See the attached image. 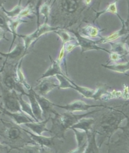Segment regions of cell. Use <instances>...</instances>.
Masks as SVG:
<instances>
[{
	"instance_id": "6da1fadb",
	"label": "cell",
	"mask_w": 129,
	"mask_h": 153,
	"mask_svg": "<svg viewBox=\"0 0 129 153\" xmlns=\"http://www.w3.org/2000/svg\"><path fill=\"white\" fill-rule=\"evenodd\" d=\"M0 88L2 90L4 108L11 112H20L22 111L19 101L18 94L16 91L9 90L7 87H4L0 82Z\"/></svg>"
},
{
	"instance_id": "7a4b0ae2",
	"label": "cell",
	"mask_w": 129,
	"mask_h": 153,
	"mask_svg": "<svg viewBox=\"0 0 129 153\" xmlns=\"http://www.w3.org/2000/svg\"><path fill=\"white\" fill-rule=\"evenodd\" d=\"M97 111H98L94 110L82 115H74L73 112H71V111H68L67 113H63L62 114H57L55 115L56 120L58 122V125L60 126L61 131L63 132V134H64V131L72 127L80 119L86 117L87 115L96 113Z\"/></svg>"
},
{
	"instance_id": "3957f363",
	"label": "cell",
	"mask_w": 129,
	"mask_h": 153,
	"mask_svg": "<svg viewBox=\"0 0 129 153\" xmlns=\"http://www.w3.org/2000/svg\"><path fill=\"white\" fill-rule=\"evenodd\" d=\"M61 28L60 27H52L48 24V23H44L41 25H38V28L36 30L32 32L31 34L28 35H19L18 36L22 38L23 40V44L25 45L26 51H27L29 47L31 45V44L37 40L39 37H40L42 35L49 33L51 32H55L58 29Z\"/></svg>"
},
{
	"instance_id": "277c9868",
	"label": "cell",
	"mask_w": 129,
	"mask_h": 153,
	"mask_svg": "<svg viewBox=\"0 0 129 153\" xmlns=\"http://www.w3.org/2000/svg\"><path fill=\"white\" fill-rule=\"evenodd\" d=\"M72 32L74 34L76 39H77L78 41L79 46L81 48L82 53L89 51H92V50L103 51L108 53L109 54L111 53L110 51H108L98 45L99 44H100L99 40H94L92 39H89L85 36H83V35H82L80 33L78 32H74L73 30H72Z\"/></svg>"
},
{
	"instance_id": "5b68a950",
	"label": "cell",
	"mask_w": 129,
	"mask_h": 153,
	"mask_svg": "<svg viewBox=\"0 0 129 153\" xmlns=\"http://www.w3.org/2000/svg\"><path fill=\"white\" fill-rule=\"evenodd\" d=\"M53 106H56V107L60 108L65 109L68 111H71V112H75V111H87L89 108L92 107H100L108 108L107 107H106V106L103 105H88L82 100H75L73 102L67 104L66 105H58L53 103Z\"/></svg>"
},
{
	"instance_id": "8992f818",
	"label": "cell",
	"mask_w": 129,
	"mask_h": 153,
	"mask_svg": "<svg viewBox=\"0 0 129 153\" xmlns=\"http://www.w3.org/2000/svg\"><path fill=\"white\" fill-rule=\"evenodd\" d=\"M4 85L9 90H15L19 91L23 95H26V93L23 90V85L20 84L17 80L16 73L14 74L9 71H6L4 74V76L3 78Z\"/></svg>"
},
{
	"instance_id": "52a82bcc",
	"label": "cell",
	"mask_w": 129,
	"mask_h": 153,
	"mask_svg": "<svg viewBox=\"0 0 129 153\" xmlns=\"http://www.w3.org/2000/svg\"><path fill=\"white\" fill-rule=\"evenodd\" d=\"M120 20L122 22V27L121 29H120L119 30L116 31L111 34L108 35L106 37H102L100 39H99V42H100V44H104V43H110L111 42H115L116 40H118L119 38L125 36V35H127L129 34V28L127 27L126 25L125 22L123 20L120 16L119 15H117Z\"/></svg>"
},
{
	"instance_id": "ba28073f",
	"label": "cell",
	"mask_w": 129,
	"mask_h": 153,
	"mask_svg": "<svg viewBox=\"0 0 129 153\" xmlns=\"http://www.w3.org/2000/svg\"><path fill=\"white\" fill-rule=\"evenodd\" d=\"M2 112L9 116L15 122L16 124L18 126L21 124H25V123L28 122H36V120H34V119L31 118V117H29L28 115H27L24 112H23V111H20V112H11V111L5 109L4 107H2Z\"/></svg>"
},
{
	"instance_id": "9c48e42d",
	"label": "cell",
	"mask_w": 129,
	"mask_h": 153,
	"mask_svg": "<svg viewBox=\"0 0 129 153\" xmlns=\"http://www.w3.org/2000/svg\"><path fill=\"white\" fill-rule=\"evenodd\" d=\"M28 93L26 94V95L28 97L29 101H30L31 107L32 110V112L36 117V119L38 121L43 120V110L40 107V106L37 100V99L34 95V90L33 88L31 87L28 90Z\"/></svg>"
},
{
	"instance_id": "30bf717a",
	"label": "cell",
	"mask_w": 129,
	"mask_h": 153,
	"mask_svg": "<svg viewBox=\"0 0 129 153\" xmlns=\"http://www.w3.org/2000/svg\"><path fill=\"white\" fill-rule=\"evenodd\" d=\"M75 134L76 139L77 142V148L72 152H85L86 149L88 146V135L84 131L80 130V129L72 128Z\"/></svg>"
},
{
	"instance_id": "8fae6325",
	"label": "cell",
	"mask_w": 129,
	"mask_h": 153,
	"mask_svg": "<svg viewBox=\"0 0 129 153\" xmlns=\"http://www.w3.org/2000/svg\"><path fill=\"white\" fill-rule=\"evenodd\" d=\"M26 51L24 44H22L21 43H18L15 48L12 50L10 51L8 53H3L0 52V55L6 57V61L12 60V61H19L20 59H22L26 54Z\"/></svg>"
},
{
	"instance_id": "7c38bea8",
	"label": "cell",
	"mask_w": 129,
	"mask_h": 153,
	"mask_svg": "<svg viewBox=\"0 0 129 153\" xmlns=\"http://www.w3.org/2000/svg\"><path fill=\"white\" fill-rule=\"evenodd\" d=\"M50 119V117L48 119L39 122H28L25 123V126L29 128L35 134L39 135V136H42V133L43 132H50L48 128L46 127V125Z\"/></svg>"
},
{
	"instance_id": "4fadbf2b",
	"label": "cell",
	"mask_w": 129,
	"mask_h": 153,
	"mask_svg": "<svg viewBox=\"0 0 129 153\" xmlns=\"http://www.w3.org/2000/svg\"><path fill=\"white\" fill-rule=\"evenodd\" d=\"M50 58L51 62L50 68L46 71V72L45 73H44L42 75L41 77L38 79V81H39L41 79H44L46 78L53 77V76H56L57 74L64 75L61 69L60 64L59 62H58L56 60L52 59L51 56H50Z\"/></svg>"
},
{
	"instance_id": "5bb4252c",
	"label": "cell",
	"mask_w": 129,
	"mask_h": 153,
	"mask_svg": "<svg viewBox=\"0 0 129 153\" xmlns=\"http://www.w3.org/2000/svg\"><path fill=\"white\" fill-rule=\"evenodd\" d=\"M59 84L52 80H49L48 79H44L40 81V84L38 87L37 93L42 96H45L55 88L58 87Z\"/></svg>"
},
{
	"instance_id": "9a60e30c",
	"label": "cell",
	"mask_w": 129,
	"mask_h": 153,
	"mask_svg": "<svg viewBox=\"0 0 129 153\" xmlns=\"http://www.w3.org/2000/svg\"><path fill=\"white\" fill-rule=\"evenodd\" d=\"M34 95L43 110V114L46 115L48 113H53L55 115L58 114L56 111L52 108L53 103H51L48 99H46L44 96L39 95L36 91H34Z\"/></svg>"
},
{
	"instance_id": "2e32d148",
	"label": "cell",
	"mask_w": 129,
	"mask_h": 153,
	"mask_svg": "<svg viewBox=\"0 0 129 153\" xmlns=\"http://www.w3.org/2000/svg\"><path fill=\"white\" fill-rule=\"evenodd\" d=\"M26 133H27L31 138L36 141V142L40 146V147H51L53 145V142L55 140L54 137H46L44 136H39V135L35 134L34 133H31L26 130H23Z\"/></svg>"
},
{
	"instance_id": "e0dca14e",
	"label": "cell",
	"mask_w": 129,
	"mask_h": 153,
	"mask_svg": "<svg viewBox=\"0 0 129 153\" xmlns=\"http://www.w3.org/2000/svg\"><path fill=\"white\" fill-rule=\"evenodd\" d=\"M103 30L97 27L92 25H87L84 27L82 28L80 30V34L83 36L88 37L89 39H95V38H102L101 36V32Z\"/></svg>"
},
{
	"instance_id": "ac0fdd59",
	"label": "cell",
	"mask_w": 129,
	"mask_h": 153,
	"mask_svg": "<svg viewBox=\"0 0 129 153\" xmlns=\"http://www.w3.org/2000/svg\"><path fill=\"white\" fill-rule=\"evenodd\" d=\"M27 23V21H26L24 20H23V19L22 18H19V17H16L15 18V19H9V27L11 30V33H12L14 35V39H13V41L11 42V46L9 49V51H10L11 49V48L14 45V43L15 42V40L16 38V37L18 36V34H17V29H18V27H19L20 25H21L22 23Z\"/></svg>"
},
{
	"instance_id": "d6986e66",
	"label": "cell",
	"mask_w": 129,
	"mask_h": 153,
	"mask_svg": "<svg viewBox=\"0 0 129 153\" xmlns=\"http://www.w3.org/2000/svg\"><path fill=\"white\" fill-rule=\"evenodd\" d=\"M94 123V119L93 118H85V117H83L77 123H75L72 127H70V129L72 128L80 129V130H82L86 132L88 135L91 131V127Z\"/></svg>"
},
{
	"instance_id": "ffe728a7",
	"label": "cell",
	"mask_w": 129,
	"mask_h": 153,
	"mask_svg": "<svg viewBox=\"0 0 129 153\" xmlns=\"http://www.w3.org/2000/svg\"><path fill=\"white\" fill-rule=\"evenodd\" d=\"M102 66L105 68L110 69L116 73H122V74H126V72L129 71V61L125 62H120L113 63L111 64H102Z\"/></svg>"
},
{
	"instance_id": "44dd1931",
	"label": "cell",
	"mask_w": 129,
	"mask_h": 153,
	"mask_svg": "<svg viewBox=\"0 0 129 153\" xmlns=\"http://www.w3.org/2000/svg\"><path fill=\"white\" fill-rule=\"evenodd\" d=\"M68 80L72 85L71 89H74L75 90H77L84 98H91V99H94L95 98L96 90L91 89V88H89L80 86L77 85V84H75L74 81H72L71 79H70L69 78H68Z\"/></svg>"
},
{
	"instance_id": "7402d4cb",
	"label": "cell",
	"mask_w": 129,
	"mask_h": 153,
	"mask_svg": "<svg viewBox=\"0 0 129 153\" xmlns=\"http://www.w3.org/2000/svg\"><path fill=\"white\" fill-rule=\"evenodd\" d=\"M111 49V52L117 53L121 56L127 57L128 55V48H127V45L125 42V40L120 41V42H110Z\"/></svg>"
},
{
	"instance_id": "603a6c76",
	"label": "cell",
	"mask_w": 129,
	"mask_h": 153,
	"mask_svg": "<svg viewBox=\"0 0 129 153\" xmlns=\"http://www.w3.org/2000/svg\"><path fill=\"white\" fill-rule=\"evenodd\" d=\"M23 61V58L21 59L20 62L18 63V66H17V68L16 69L15 71V73H16V78L20 84H22L23 86H25L27 90H29L31 88V86H30L28 83V82L25 77L24 74H23V71L22 69V62Z\"/></svg>"
},
{
	"instance_id": "cb8c5ba5",
	"label": "cell",
	"mask_w": 129,
	"mask_h": 153,
	"mask_svg": "<svg viewBox=\"0 0 129 153\" xmlns=\"http://www.w3.org/2000/svg\"><path fill=\"white\" fill-rule=\"evenodd\" d=\"M23 94L20 93V95H18V98H19V101L20 103V108L22 111L23 112H24L25 114H26L27 115H28V116H30L31 118H32L34 120H36V122H39L36 119V117H35L33 112H32V110L31 107V104L27 102L26 101L23 100L22 97H23Z\"/></svg>"
},
{
	"instance_id": "d4e9b609",
	"label": "cell",
	"mask_w": 129,
	"mask_h": 153,
	"mask_svg": "<svg viewBox=\"0 0 129 153\" xmlns=\"http://www.w3.org/2000/svg\"><path fill=\"white\" fill-rule=\"evenodd\" d=\"M23 8V7L21 5V0H20V3L16 6H15V7L10 11L6 10L3 7L2 8V9L4 11V13L6 14V15H7L9 19H15V18L19 17Z\"/></svg>"
},
{
	"instance_id": "484cf974",
	"label": "cell",
	"mask_w": 129,
	"mask_h": 153,
	"mask_svg": "<svg viewBox=\"0 0 129 153\" xmlns=\"http://www.w3.org/2000/svg\"><path fill=\"white\" fill-rule=\"evenodd\" d=\"M55 33H56L58 36H59L62 41V45L65 44L66 43L70 42V41L74 40H76V37L72 36L70 34V33L68 31L62 30L61 28L58 29V30L53 32Z\"/></svg>"
},
{
	"instance_id": "4316f807",
	"label": "cell",
	"mask_w": 129,
	"mask_h": 153,
	"mask_svg": "<svg viewBox=\"0 0 129 153\" xmlns=\"http://www.w3.org/2000/svg\"><path fill=\"white\" fill-rule=\"evenodd\" d=\"M9 18L6 15L2 8H0V28H2L6 32L11 33L9 27Z\"/></svg>"
},
{
	"instance_id": "83f0119b",
	"label": "cell",
	"mask_w": 129,
	"mask_h": 153,
	"mask_svg": "<svg viewBox=\"0 0 129 153\" xmlns=\"http://www.w3.org/2000/svg\"><path fill=\"white\" fill-rule=\"evenodd\" d=\"M62 7L64 10L69 13H74L78 7V4L75 0H63Z\"/></svg>"
},
{
	"instance_id": "f1b7e54d",
	"label": "cell",
	"mask_w": 129,
	"mask_h": 153,
	"mask_svg": "<svg viewBox=\"0 0 129 153\" xmlns=\"http://www.w3.org/2000/svg\"><path fill=\"white\" fill-rule=\"evenodd\" d=\"M118 1V0H115V1H113V3H111L110 4H108L106 9L101 11V12H98L96 19H98L99 16L101 15L102 14L105 13H111L116 15V16L118 15V9H117V6H116V3Z\"/></svg>"
},
{
	"instance_id": "f546056e",
	"label": "cell",
	"mask_w": 129,
	"mask_h": 153,
	"mask_svg": "<svg viewBox=\"0 0 129 153\" xmlns=\"http://www.w3.org/2000/svg\"><path fill=\"white\" fill-rule=\"evenodd\" d=\"M119 98H123V92L121 91L113 90L110 92L107 91L101 97V100L104 101H108L109 100H111V99Z\"/></svg>"
},
{
	"instance_id": "4dcf8cb0",
	"label": "cell",
	"mask_w": 129,
	"mask_h": 153,
	"mask_svg": "<svg viewBox=\"0 0 129 153\" xmlns=\"http://www.w3.org/2000/svg\"><path fill=\"white\" fill-rule=\"evenodd\" d=\"M127 61L126 57L121 56L117 53L111 52L110 54V61L108 62L106 64H110V62L116 63V62H125Z\"/></svg>"
},
{
	"instance_id": "1f68e13d",
	"label": "cell",
	"mask_w": 129,
	"mask_h": 153,
	"mask_svg": "<svg viewBox=\"0 0 129 153\" xmlns=\"http://www.w3.org/2000/svg\"><path fill=\"white\" fill-rule=\"evenodd\" d=\"M50 7L48 3H44L39 8V14L44 16L45 23H48V16L50 13Z\"/></svg>"
},
{
	"instance_id": "d6a6232c",
	"label": "cell",
	"mask_w": 129,
	"mask_h": 153,
	"mask_svg": "<svg viewBox=\"0 0 129 153\" xmlns=\"http://www.w3.org/2000/svg\"><path fill=\"white\" fill-rule=\"evenodd\" d=\"M64 49H65L66 52V55H68L69 53L72 52V51L77 47H79V44L77 40H74L70 41V42L64 44Z\"/></svg>"
},
{
	"instance_id": "836d02e7",
	"label": "cell",
	"mask_w": 129,
	"mask_h": 153,
	"mask_svg": "<svg viewBox=\"0 0 129 153\" xmlns=\"http://www.w3.org/2000/svg\"><path fill=\"white\" fill-rule=\"evenodd\" d=\"M32 13H33L32 7L31 5H28L25 8H23L19 17L22 18V19H23V18L24 17H29V16H31Z\"/></svg>"
},
{
	"instance_id": "e575fe53",
	"label": "cell",
	"mask_w": 129,
	"mask_h": 153,
	"mask_svg": "<svg viewBox=\"0 0 129 153\" xmlns=\"http://www.w3.org/2000/svg\"><path fill=\"white\" fill-rule=\"evenodd\" d=\"M65 54H66V52H65V49H64V45H62V48H61L60 53H59V55H58L56 61L58 62H59L60 64H61L64 60H65L66 56H64Z\"/></svg>"
},
{
	"instance_id": "d590c367",
	"label": "cell",
	"mask_w": 129,
	"mask_h": 153,
	"mask_svg": "<svg viewBox=\"0 0 129 153\" xmlns=\"http://www.w3.org/2000/svg\"><path fill=\"white\" fill-rule=\"evenodd\" d=\"M11 150V148H9V147L8 146L4 145L0 142V152H8Z\"/></svg>"
},
{
	"instance_id": "8d00e7d4",
	"label": "cell",
	"mask_w": 129,
	"mask_h": 153,
	"mask_svg": "<svg viewBox=\"0 0 129 153\" xmlns=\"http://www.w3.org/2000/svg\"><path fill=\"white\" fill-rule=\"evenodd\" d=\"M6 32L4 30H3L2 28H0V40H2V39H4L7 41H8V39L5 37V34H6Z\"/></svg>"
},
{
	"instance_id": "74e56055",
	"label": "cell",
	"mask_w": 129,
	"mask_h": 153,
	"mask_svg": "<svg viewBox=\"0 0 129 153\" xmlns=\"http://www.w3.org/2000/svg\"><path fill=\"white\" fill-rule=\"evenodd\" d=\"M124 40H125V42L128 48V53L129 55V34H128L127 36L124 39Z\"/></svg>"
},
{
	"instance_id": "f35d334b",
	"label": "cell",
	"mask_w": 129,
	"mask_h": 153,
	"mask_svg": "<svg viewBox=\"0 0 129 153\" xmlns=\"http://www.w3.org/2000/svg\"><path fill=\"white\" fill-rule=\"evenodd\" d=\"M7 2V0H0V8L3 7V4Z\"/></svg>"
},
{
	"instance_id": "ab89813d",
	"label": "cell",
	"mask_w": 129,
	"mask_h": 153,
	"mask_svg": "<svg viewBox=\"0 0 129 153\" xmlns=\"http://www.w3.org/2000/svg\"><path fill=\"white\" fill-rule=\"evenodd\" d=\"M92 0H84V2L86 5H89V4L91 3Z\"/></svg>"
},
{
	"instance_id": "60d3db41",
	"label": "cell",
	"mask_w": 129,
	"mask_h": 153,
	"mask_svg": "<svg viewBox=\"0 0 129 153\" xmlns=\"http://www.w3.org/2000/svg\"><path fill=\"white\" fill-rule=\"evenodd\" d=\"M0 98H2V95H0ZM3 107L2 106V105L0 104V114L2 113V108Z\"/></svg>"
},
{
	"instance_id": "b9f144b4",
	"label": "cell",
	"mask_w": 129,
	"mask_h": 153,
	"mask_svg": "<svg viewBox=\"0 0 129 153\" xmlns=\"http://www.w3.org/2000/svg\"><path fill=\"white\" fill-rule=\"evenodd\" d=\"M125 75H127V76H128V77H129V75H128V74H127V73H126V74H125Z\"/></svg>"
},
{
	"instance_id": "7bdbcfd3",
	"label": "cell",
	"mask_w": 129,
	"mask_h": 153,
	"mask_svg": "<svg viewBox=\"0 0 129 153\" xmlns=\"http://www.w3.org/2000/svg\"><path fill=\"white\" fill-rule=\"evenodd\" d=\"M127 103H128V104H129V101H128Z\"/></svg>"
}]
</instances>
